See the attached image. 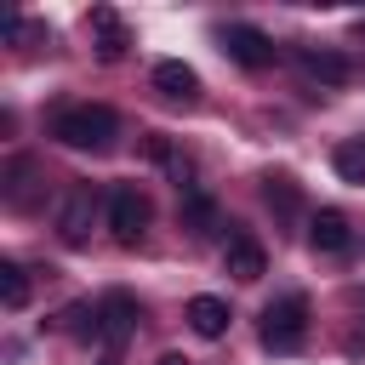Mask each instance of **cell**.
Here are the masks:
<instances>
[{
  "instance_id": "obj_1",
  "label": "cell",
  "mask_w": 365,
  "mask_h": 365,
  "mask_svg": "<svg viewBox=\"0 0 365 365\" xmlns=\"http://www.w3.org/2000/svg\"><path fill=\"white\" fill-rule=\"evenodd\" d=\"M51 137H57L63 148H74V154H108V148L120 143V120H114V108H103V103H74V108H63V114L51 120Z\"/></svg>"
},
{
  "instance_id": "obj_2",
  "label": "cell",
  "mask_w": 365,
  "mask_h": 365,
  "mask_svg": "<svg viewBox=\"0 0 365 365\" xmlns=\"http://www.w3.org/2000/svg\"><path fill=\"white\" fill-rule=\"evenodd\" d=\"M137 319H143V308H137L125 291H108V297L97 302V365H120Z\"/></svg>"
},
{
  "instance_id": "obj_3",
  "label": "cell",
  "mask_w": 365,
  "mask_h": 365,
  "mask_svg": "<svg viewBox=\"0 0 365 365\" xmlns=\"http://www.w3.org/2000/svg\"><path fill=\"white\" fill-rule=\"evenodd\" d=\"M302 336H308V297L291 291V297H279V302L262 308V348H274V354H297Z\"/></svg>"
},
{
  "instance_id": "obj_4",
  "label": "cell",
  "mask_w": 365,
  "mask_h": 365,
  "mask_svg": "<svg viewBox=\"0 0 365 365\" xmlns=\"http://www.w3.org/2000/svg\"><path fill=\"white\" fill-rule=\"evenodd\" d=\"M108 234H114L120 245H137V240L148 234V200H143V188L120 182V188L108 194Z\"/></svg>"
},
{
  "instance_id": "obj_5",
  "label": "cell",
  "mask_w": 365,
  "mask_h": 365,
  "mask_svg": "<svg viewBox=\"0 0 365 365\" xmlns=\"http://www.w3.org/2000/svg\"><path fill=\"white\" fill-rule=\"evenodd\" d=\"M217 40H222V51H228L240 68H268V63H274V40H268L262 29H251V23H228Z\"/></svg>"
},
{
  "instance_id": "obj_6",
  "label": "cell",
  "mask_w": 365,
  "mask_h": 365,
  "mask_svg": "<svg viewBox=\"0 0 365 365\" xmlns=\"http://www.w3.org/2000/svg\"><path fill=\"white\" fill-rule=\"evenodd\" d=\"M91 217H97V194H91V188H68V200H63V211H57L63 245H86V240H91Z\"/></svg>"
},
{
  "instance_id": "obj_7",
  "label": "cell",
  "mask_w": 365,
  "mask_h": 365,
  "mask_svg": "<svg viewBox=\"0 0 365 365\" xmlns=\"http://www.w3.org/2000/svg\"><path fill=\"white\" fill-rule=\"evenodd\" d=\"M297 68H302L308 80H319V86H342V80L354 74L348 57L331 51V46H297Z\"/></svg>"
},
{
  "instance_id": "obj_8",
  "label": "cell",
  "mask_w": 365,
  "mask_h": 365,
  "mask_svg": "<svg viewBox=\"0 0 365 365\" xmlns=\"http://www.w3.org/2000/svg\"><path fill=\"white\" fill-rule=\"evenodd\" d=\"M308 245L314 251H325V257H342L348 245H354V228H348V217L342 211H314V222H308Z\"/></svg>"
},
{
  "instance_id": "obj_9",
  "label": "cell",
  "mask_w": 365,
  "mask_h": 365,
  "mask_svg": "<svg viewBox=\"0 0 365 365\" xmlns=\"http://www.w3.org/2000/svg\"><path fill=\"white\" fill-rule=\"evenodd\" d=\"M222 268H228L234 279H245V285H251V279H262V274H268V251H262L251 234H234V240L222 245Z\"/></svg>"
},
{
  "instance_id": "obj_10",
  "label": "cell",
  "mask_w": 365,
  "mask_h": 365,
  "mask_svg": "<svg viewBox=\"0 0 365 365\" xmlns=\"http://www.w3.org/2000/svg\"><path fill=\"white\" fill-rule=\"evenodd\" d=\"M154 91L171 97V103H200V74H194L188 63L165 57V63H154Z\"/></svg>"
},
{
  "instance_id": "obj_11",
  "label": "cell",
  "mask_w": 365,
  "mask_h": 365,
  "mask_svg": "<svg viewBox=\"0 0 365 365\" xmlns=\"http://www.w3.org/2000/svg\"><path fill=\"white\" fill-rule=\"evenodd\" d=\"M86 23H91V34H97V57H103V63H120V57H125V46H131L125 23H120L108 6H91V17H86Z\"/></svg>"
},
{
  "instance_id": "obj_12",
  "label": "cell",
  "mask_w": 365,
  "mask_h": 365,
  "mask_svg": "<svg viewBox=\"0 0 365 365\" xmlns=\"http://www.w3.org/2000/svg\"><path fill=\"white\" fill-rule=\"evenodd\" d=\"M228 319H234V314H228L222 297H194V302H188V325H194L205 342H217V336L228 331Z\"/></svg>"
},
{
  "instance_id": "obj_13",
  "label": "cell",
  "mask_w": 365,
  "mask_h": 365,
  "mask_svg": "<svg viewBox=\"0 0 365 365\" xmlns=\"http://www.w3.org/2000/svg\"><path fill=\"white\" fill-rule=\"evenodd\" d=\"M0 302L17 314V308H29V274L17 268V262H0Z\"/></svg>"
},
{
  "instance_id": "obj_14",
  "label": "cell",
  "mask_w": 365,
  "mask_h": 365,
  "mask_svg": "<svg viewBox=\"0 0 365 365\" xmlns=\"http://www.w3.org/2000/svg\"><path fill=\"white\" fill-rule=\"evenodd\" d=\"M182 222H188L194 234H211V222H217V205H211L205 194H188V200H182Z\"/></svg>"
},
{
  "instance_id": "obj_15",
  "label": "cell",
  "mask_w": 365,
  "mask_h": 365,
  "mask_svg": "<svg viewBox=\"0 0 365 365\" xmlns=\"http://www.w3.org/2000/svg\"><path fill=\"white\" fill-rule=\"evenodd\" d=\"M331 165H336L348 182H365V143H342V148L331 154Z\"/></svg>"
},
{
  "instance_id": "obj_16",
  "label": "cell",
  "mask_w": 365,
  "mask_h": 365,
  "mask_svg": "<svg viewBox=\"0 0 365 365\" xmlns=\"http://www.w3.org/2000/svg\"><path fill=\"white\" fill-rule=\"evenodd\" d=\"M262 194H268V205H274L279 217H291V211H297V182H291V177H268V188H262Z\"/></svg>"
},
{
  "instance_id": "obj_17",
  "label": "cell",
  "mask_w": 365,
  "mask_h": 365,
  "mask_svg": "<svg viewBox=\"0 0 365 365\" xmlns=\"http://www.w3.org/2000/svg\"><path fill=\"white\" fill-rule=\"evenodd\" d=\"M160 365H188V359L182 354H160Z\"/></svg>"
}]
</instances>
